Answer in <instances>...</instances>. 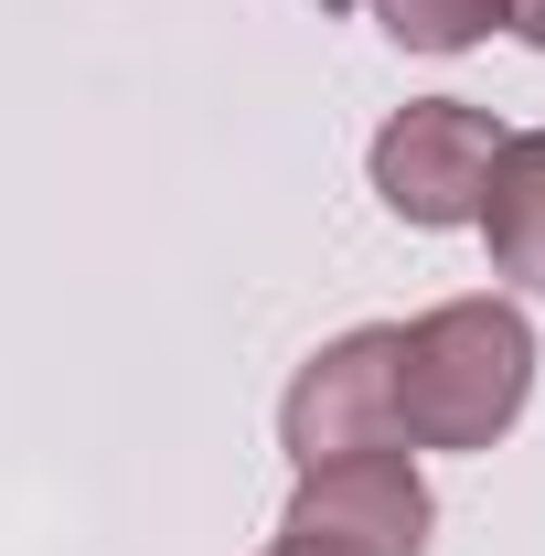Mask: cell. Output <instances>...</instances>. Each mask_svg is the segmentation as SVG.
Masks as SVG:
<instances>
[{
    "mask_svg": "<svg viewBox=\"0 0 545 556\" xmlns=\"http://www.w3.org/2000/svg\"><path fill=\"white\" fill-rule=\"evenodd\" d=\"M535 396V332L514 300H439L396 332V428L407 450H492Z\"/></svg>",
    "mask_w": 545,
    "mask_h": 556,
    "instance_id": "cell-1",
    "label": "cell"
},
{
    "mask_svg": "<svg viewBox=\"0 0 545 556\" xmlns=\"http://www.w3.org/2000/svg\"><path fill=\"white\" fill-rule=\"evenodd\" d=\"M278 450H289V471L364 460V450H407V428H396V321H364V332L321 343L289 375V396H278Z\"/></svg>",
    "mask_w": 545,
    "mask_h": 556,
    "instance_id": "cell-2",
    "label": "cell"
},
{
    "mask_svg": "<svg viewBox=\"0 0 545 556\" xmlns=\"http://www.w3.org/2000/svg\"><path fill=\"white\" fill-rule=\"evenodd\" d=\"M492 150H503L492 108H471V97H407V108L375 129V193H385L396 225L449 236V225H471V214H481Z\"/></svg>",
    "mask_w": 545,
    "mask_h": 556,
    "instance_id": "cell-3",
    "label": "cell"
},
{
    "mask_svg": "<svg viewBox=\"0 0 545 556\" xmlns=\"http://www.w3.org/2000/svg\"><path fill=\"white\" fill-rule=\"evenodd\" d=\"M278 525H289V535H321V546H342V556H428L439 503H428L407 450H364V460L300 471V492H289Z\"/></svg>",
    "mask_w": 545,
    "mask_h": 556,
    "instance_id": "cell-4",
    "label": "cell"
},
{
    "mask_svg": "<svg viewBox=\"0 0 545 556\" xmlns=\"http://www.w3.org/2000/svg\"><path fill=\"white\" fill-rule=\"evenodd\" d=\"M481 247L514 289H545V129H503L492 182H481Z\"/></svg>",
    "mask_w": 545,
    "mask_h": 556,
    "instance_id": "cell-5",
    "label": "cell"
},
{
    "mask_svg": "<svg viewBox=\"0 0 545 556\" xmlns=\"http://www.w3.org/2000/svg\"><path fill=\"white\" fill-rule=\"evenodd\" d=\"M375 22H385L407 54H471L481 33L503 22V0H375Z\"/></svg>",
    "mask_w": 545,
    "mask_h": 556,
    "instance_id": "cell-6",
    "label": "cell"
},
{
    "mask_svg": "<svg viewBox=\"0 0 545 556\" xmlns=\"http://www.w3.org/2000/svg\"><path fill=\"white\" fill-rule=\"evenodd\" d=\"M503 22H514V33H524V43L545 54V0H503Z\"/></svg>",
    "mask_w": 545,
    "mask_h": 556,
    "instance_id": "cell-7",
    "label": "cell"
},
{
    "mask_svg": "<svg viewBox=\"0 0 545 556\" xmlns=\"http://www.w3.org/2000/svg\"><path fill=\"white\" fill-rule=\"evenodd\" d=\"M268 556H342V546H321V535H289V525H278V546Z\"/></svg>",
    "mask_w": 545,
    "mask_h": 556,
    "instance_id": "cell-8",
    "label": "cell"
}]
</instances>
